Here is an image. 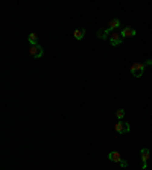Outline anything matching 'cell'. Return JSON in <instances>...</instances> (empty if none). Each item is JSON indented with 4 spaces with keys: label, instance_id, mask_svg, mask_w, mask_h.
<instances>
[{
    "label": "cell",
    "instance_id": "obj_1",
    "mask_svg": "<svg viewBox=\"0 0 152 170\" xmlns=\"http://www.w3.org/2000/svg\"><path fill=\"white\" fill-rule=\"evenodd\" d=\"M144 67H146L144 62H134V64L131 65V73H132V76H134V78H141V76H143V72H144Z\"/></svg>",
    "mask_w": 152,
    "mask_h": 170
},
{
    "label": "cell",
    "instance_id": "obj_2",
    "mask_svg": "<svg viewBox=\"0 0 152 170\" xmlns=\"http://www.w3.org/2000/svg\"><path fill=\"white\" fill-rule=\"evenodd\" d=\"M114 129H116L117 134H128L131 131V126H129L128 122H117L116 126H114Z\"/></svg>",
    "mask_w": 152,
    "mask_h": 170
},
{
    "label": "cell",
    "instance_id": "obj_3",
    "mask_svg": "<svg viewBox=\"0 0 152 170\" xmlns=\"http://www.w3.org/2000/svg\"><path fill=\"white\" fill-rule=\"evenodd\" d=\"M29 53H31V56H34V58H41V56L44 55V50H43V47H41L40 44H37V46H31Z\"/></svg>",
    "mask_w": 152,
    "mask_h": 170
},
{
    "label": "cell",
    "instance_id": "obj_4",
    "mask_svg": "<svg viewBox=\"0 0 152 170\" xmlns=\"http://www.w3.org/2000/svg\"><path fill=\"white\" fill-rule=\"evenodd\" d=\"M140 156H141V161H143V168H146V167H147V161H149V158H150L149 149L143 147V149L140 150Z\"/></svg>",
    "mask_w": 152,
    "mask_h": 170
},
{
    "label": "cell",
    "instance_id": "obj_5",
    "mask_svg": "<svg viewBox=\"0 0 152 170\" xmlns=\"http://www.w3.org/2000/svg\"><path fill=\"white\" fill-rule=\"evenodd\" d=\"M122 35L119 34V32H113L111 35H110V43H111V46H119L120 43H122Z\"/></svg>",
    "mask_w": 152,
    "mask_h": 170
},
{
    "label": "cell",
    "instance_id": "obj_6",
    "mask_svg": "<svg viewBox=\"0 0 152 170\" xmlns=\"http://www.w3.org/2000/svg\"><path fill=\"white\" fill-rule=\"evenodd\" d=\"M120 35H122V38H131V37H135V31L132 28H123Z\"/></svg>",
    "mask_w": 152,
    "mask_h": 170
},
{
    "label": "cell",
    "instance_id": "obj_7",
    "mask_svg": "<svg viewBox=\"0 0 152 170\" xmlns=\"http://www.w3.org/2000/svg\"><path fill=\"white\" fill-rule=\"evenodd\" d=\"M108 158H110V161H113V162H122V156H120V153L119 152H116V150H113V152H110L108 153Z\"/></svg>",
    "mask_w": 152,
    "mask_h": 170
},
{
    "label": "cell",
    "instance_id": "obj_8",
    "mask_svg": "<svg viewBox=\"0 0 152 170\" xmlns=\"http://www.w3.org/2000/svg\"><path fill=\"white\" fill-rule=\"evenodd\" d=\"M119 26H120V20H119V18H113V20L110 22V25H108V28H106V29H108L110 32H113V31H114V29H117Z\"/></svg>",
    "mask_w": 152,
    "mask_h": 170
},
{
    "label": "cell",
    "instance_id": "obj_9",
    "mask_svg": "<svg viewBox=\"0 0 152 170\" xmlns=\"http://www.w3.org/2000/svg\"><path fill=\"white\" fill-rule=\"evenodd\" d=\"M110 34H111V32H110L108 29H99L96 35H97L100 40H106V38H110Z\"/></svg>",
    "mask_w": 152,
    "mask_h": 170
},
{
    "label": "cell",
    "instance_id": "obj_10",
    "mask_svg": "<svg viewBox=\"0 0 152 170\" xmlns=\"http://www.w3.org/2000/svg\"><path fill=\"white\" fill-rule=\"evenodd\" d=\"M73 37H75V40L81 41V40L85 37V29H76V31L73 32Z\"/></svg>",
    "mask_w": 152,
    "mask_h": 170
},
{
    "label": "cell",
    "instance_id": "obj_11",
    "mask_svg": "<svg viewBox=\"0 0 152 170\" xmlns=\"http://www.w3.org/2000/svg\"><path fill=\"white\" fill-rule=\"evenodd\" d=\"M28 41H29V44H31V46H37V44H38V43H37V41H38V35H37V34H34V32H32V34H29Z\"/></svg>",
    "mask_w": 152,
    "mask_h": 170
},
{
    "label": "cell",
    "instance_id": "obj_12",
    "mask_svg": "<svg viewBox=\"0 0 152 170\" xmlns=\"http://www.w3.org/2000/svg\"><path fill=\"white\" fill-rule=\"evenodd\" d=\"M116 117H117L119 120H122V118L125 117V111H123V109H117V111H116Z\"/></svg>",
    "mask_w": 152,
    "mask_h": 170
},
{
    "label": "cell",
    "instance_id": "obj_13",
    "mask_svg": "<svg viewBox=\"0 0 152 170\" xmlns=\"http://www.w3.org/2000/svg\"><path fill=\"white\" fill-rule=\"evenodd\" d=\"M120 165H122V167H126V165H128V162H126L125 159H122V162H120Z\"/></svg>",
    "mask_w": 152,
    "mask_h": 170
},
{
    "label": "cell",
    "instance_id": "obj_14",
    "mask_svg": "<svg viewBox=\"0 0 152 170\" xmlns=\"http://www.w3.org/2000/svg\"><path fill=\"white\" fill-rule=\"evenodd\" d=\"M144 64H146V65H152V59H147Z\"/></svg>",
    "mask_w": 152,
    "mask_h": 170
},
{
    "label": "cell",
    "instance_id": "obj_15",
    "mask_svg": "<svg viewBox=\"0 0 152 170\" xmlns=\"http://www.w3.org/2000/svg\"><path fill=\"white\" fill-rule=\"evenodd\" d=\"M141 170H149V168H147V167H146V168H141Z\"/></svg>",
    "mask_w": 152,
    "mask_h": 170
}]
</instances>
